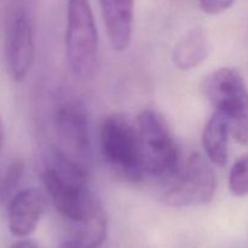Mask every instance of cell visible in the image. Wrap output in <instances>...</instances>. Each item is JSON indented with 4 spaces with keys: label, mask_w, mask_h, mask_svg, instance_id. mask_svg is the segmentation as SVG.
Instances as JSON below:
<instances>
[{
    "label": "cell",
    "mask_w": 248,
    "mask_h": 248,
    "mask_svg": "<svg viewBox=\"0 0 248 248\" xmlns=\"http://www.w3.org/2000/svg\"><path fill=\"white\" fill-rule=\"evenodd\" d=\"M67 60L73 74L90 77L98 58V33L89 0H69L65 31Z\"/></svg>",
    "instance_id": "5b68a950"
},
{
    "label": "cell",
    "mask_w": 248,
    "mask_h": 248,
    "mask_svg": "<svg viewBox=\"0 0 248 248\" xmlns=\"http://www.w3.org/2000/svg\"><path fill=\"white\" fill-rule=\"evenodd\" d=\"M229 190L237 198L248 195V153L232 165L229 173Z\"/></svg>",
    "instance_id": "9a60e30c"
},
{
    "label": "cell",
    "mask_w": 248,
    "mask_h": 248,
    "mask_svg": "<svg viewBox=\"0 0 248 248\" xmlns=\"http://www.w3.org/2000/svg\"><path fill=\"white\" fill-rule=\"evenodd\" d=\"M41 179L56 210L74 224L81 222L98 200L87 186L85 167L58 149L44 165Z\"/></svg>",
    "instance_id": "6da1fadb"
},
{
    "label": "cell",
    "mask_w": 248,
    "mask_h": 248,
    "mask_svg": "<svg viewBox=\"0 0 248 248\" xmlns=\"http://www.w3.org/2000/svg\"><path fill=\"white\" fill-rule=\"evenodd\" d=\"M58 248H81L78 245V242L75 240H67V241L62 242Z\"/></svg>",
    "instance_id": "ac0fdd59"
},
{
    "label": "cell",
    "mask_w": 248,
    "mask_h": 248,
    "mask_svg": "<svg viewBox=\"0 0 248 248\" xmlns=\"http://www.w3.org/2000/svg\"><path fill=\"white\" fill-rule=\"evenodd\" d=\"M202 92L228 119L235 140L248 144V91L241 75L232 68H219L203 79Z\"/></svg>",
    "instance_id": "3957f363"
},
{
    "label": "cell",
    "mask_w": 248,
    "mask_h": 248,
    "mask_svg": "<svg viewBox=\"0 0 248 248\" xmlns=\"http://www.w3.org/2000/svg\"><path fill=\"white\" fill-rule=\"evenodd\" d=\"M5 55L14 80L22 81L34 58L33 26L29 16V0H5L1 11Z\"/></svg>",
    "instance_id": "8992f818"
},
{
    "label": "cell",
    "mask_w": 248,
    "mask_h": 248,
    "mask_svg": "<svg viewBox=\"0 0 248 248\" xmlns=\"http://www.w3.org/2000/svg\"><path fill=\"white\" fill-rule=\"evenodd\" d=\"M108 232V218L102 206L97 200L81 222L75 224V237L81 248H98L103 245Z\"/></svg>",
    "instance_id": "4fadbf2b"
},
{
    "label": "cell",
    "mask_w": 248,
    "mask_h": 248,
    "mask_svg": "<svg viewBox=\"0 0 248 248\" xmlns=\"http://www.w3.org/2000/svg\"><path fill=\"white\" fill-rule=\"evenodd\" d=\"M200 7L207 15H220L229 10L236 0H199Z\"/></svg>",
    "instance_id": "2e32d148"
},
{
    "label": "cell",
    "mask_w": 248,
    "mask_h": 248,
    "mask_svg": "<svg viewBox=\"0 0 248 248\" xmlns=\"http://www.w3.org/2000/svg\"><path fill=\"white\" fill-rule=\"evenodd\" d=\"M26 165L22 159H15L10 162L5 171L0 174V203L11 200L24 174Z\"/></svg>",
    "instance_id": "5bb4252c"
},
{
    "label": "cell",
    "mask_w": 248,
    "mask_h": 248,
    "mask_svg": "<svg viewBox=\"0 0 248 248\" xmlns=\"http://www.w3.org/2000/svg\"><path fill=\"white\" fill-rule=\"evenodd\" d=\"M2 140H4V125H2V119L0 115V152H1Z\"/></svg>",
    "instance_id": "d6986e66"
},
{
    "label": "cell",
    "mask_w": 248,
    "mask_h": 248,
    "mask_svg": "<svg viewBox=\"0 0 248 248\" xmlns=\"http://www.w3.org/2000/svg\"><path fill=\"white\" fill-rule=\"evenodd\" d=\"M46 208V196L36 188L15 194L7 206V225L12 235L26 237L36 229Z\"/></svg>",
    "instance_id": "9c48e42d"
},
{
    "label": "cell",
    "mask_w": 248,
    "mask_h": 248,
    "mask_svg": "<svg viewBox=\"0 0 248 248\" xmlns=\"http://www.w3.org/2000/svg\"><path fill=\"white\" fill-rule=\"evenodd\" d=\"M144 173L157 179H172L179 170V153L164 116L145 109L137 118Z\"/></svg>",
    "instance_id": "7a4b0ae2"
},
{
    "label": "cell",
    "mask_w": 248,
    "mask_h": 248,
    "mask_svg": "<svg viewBox=\"0 0 248 248\" xmlns=\"http://www.w3.org/2000/svg\"><path fill=\"white\" fill-rule=\"evenodd\" d=\"M111 47L125 51L132 38L135 0H99Z\"/></svg>",
    "instance_id": "30bf717a"
},
{
    "label": "cell",
    "mask_w": 248,
    "mask_h": 248,
    "mask_svg": "<svg viewBox=\"0 0 248 248\" xmlns=\"http://www.w3.org/2000/svg\"><path fill=\"white\" fill-rule=\"evenodd\" d=\"M55 131L65 156L82 165L90 154V130L87 113L81 104L68 102L55 114Z\"/></svg>",
    "instance_id": "ba28073f"
},
{
    "label": "cell",
    "mask_w": 248,
    "mask_h": 248,
    "mask_svg": "<svg viewBox=\"0 0 248 248\" xmlns=\"http://www.w3.org/2000/svg\"><path fill=\"white\" fill-rule=\"evenodd\" d=\"M229 132V121L219 111H216L203 127V150L208 160L216 166L224 167L227 165Z\"/></svg>",
    "instance_id": "7c38bea8"
},
{
    "label": "cell",
    "mask_w": 248,
    "mask_h": 248,
    "mask_svg": "<svg viewBox=\"0 0 248 248\" xmlns=\"http://www.w3.org/2000/svg\"><path fill=\"white\" fill-rule=\"evenodd\" d=\"M101 152L107 164L130 182H140L144 170L137 126L119 114L108 116L99 132Z\"/></svg>",
    "instance_id": "277c9868"
},
{
    "label": "cell",
    "mask_w": 248,
    "mask_h": 248,
    "mask_svg": "<svg viewBox=\"0 0 248 248\" xmlns=\"http://www.w3.org/2000/svg\"><path fill=\"white\" fill-rule=\"evenodd\" d=\"M210 55V41L206 31L200 27L190 29L176 44L172 52V61L179 70L199 67Z\"/></svg>",
    "instance_id": "8fae6325"
},
{
    "label": "cell",
    "mask_w": 248,
    "mask_h": 248,
    "mask_svg": "<svg viewBox=\"0 0 248 248\" xmlns=\"http://www.w3.org/2000/svg\"><path fill=\"white\" fill-rule=\"evenodd\" d=\"M217 178L212 166L199 153H194L179 167L162 201L171 207L201 206L212 201Z\"/></svg>",
    "instance_id": "52a82bcc"
},
{
    "label": "cell",
    "mask_w": 248,
    "mask_h": 248,
    "mask_svg": "<svg viewBox=\"0 0 248 248\" xmlns=\"http://www.w3.org/2000/svg\"><path fill=\"white\" fill-rule=\"evenodd\" d=\"M10 248H39V246L31 240H21V241L12 245Z\"/></svg>",
    "instance_id": "e0dca14e"
}]
</instances>
